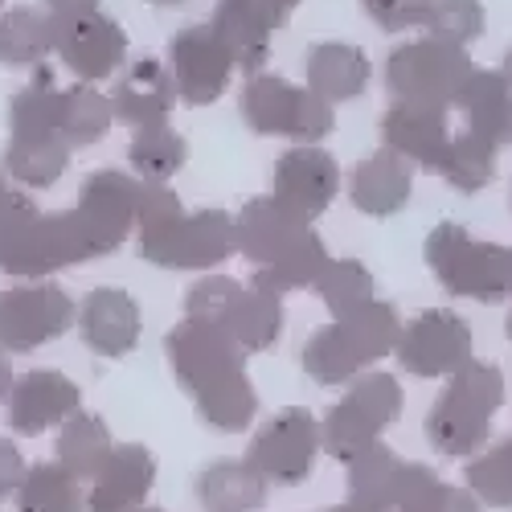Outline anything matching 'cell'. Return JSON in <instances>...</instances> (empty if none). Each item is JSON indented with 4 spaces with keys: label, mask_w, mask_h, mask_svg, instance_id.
Wrapping results in <instances>:
<instances>
[{
    "label": "cell",
    "mask_w": 512,
    "mask_h": 512,
    "mask_svg": "<svg viewBox=\"0 0 512 512\" xmlns=\"http://www.w3.org/2000/svg\"><path fill=\"white\" fill-rule=\"evenodd\" d=\"M140 259L168 271H201L230 259L238 250L234 218L226 209L185 213L181 197L168 185L144 181L140 189Z\"/></svg>",
    "instance_id": "obj_2"
},
{
    "label": "cell",
    "mask_w": 512,
    "mask_h": 512,
    "mask_svg": "<svg viewBox=\"0 0 512 512\" xmlns=\"http://www.w3.org/2000/svg\"><path fill=\"white\" fill-rule=\"evenodd\" d=\"M381 136L386 148L406 156L410 164L426 168V173H439L451 132H447V111L443 107H426V103H394L381 119Z\"/></svg>",
    "instance_id": "obj_22"
},
{
    "label": "cell",
    "mask_w": 512,
    "mask_h": 512,
    "mask_svg": "<svg viewBox=\"0 0 512 512\" xmlns=\"http://www.w3.org/2000/svg\"><path fill=\"white\" fill-rule=\"evenodd\" d=\"M324 512H365V508H357V504H336V508H324Z\"/></svg>",
    "instance_id": "obj_47"
},
{
    "label": "cell",
    "mask_w": 512,
    "mask_h": 512,
    "mask_svg": "<svg viewBox=\"0 0 512 512\" xmlns=\"http://www.w3.org/2000/svg\"><path fill=\"white\" fill-rule=\"evenodd\" d=\"M467 488L492 508H508L512 504V439L496 443L488 455L467 463Z\"/></svg>",
    "instance_id": "obj_41"
},
{
    "label": "cell",
    "mask_w": 512,
    "mask_h": 512,
    "mask_svg": "<svg viewBox=\"0 0 512 512\" xmlns=\"http://www.w3.org/2000/svg\"><path fill=\"white\" fill-rule=\"evenodd\" d=\"M13 140L5 148V173L29 189H50L70 164V144L62 136V91L50 66H33L29 82L9 103Z\"/></svg>",
    "instance_id": "obj_3"
},
{
    "label": "cell",
    "mask_w": 512,
    "mask_h": 512,
    "mask_svg": "<svg viewBox=\"0 0 512 512\" xmlns=\"http://www.w3.org/2000/svg\"><path fill=\"white\" fill-rule=\"evenodd\" d=\"M115 443L107 435L103 418L87 414V410H74L62 422V435H58V463H66L78 480H95L103 472V463L111 459Z\"/></svg>",
    "instance_id": "obj_32"
},
{
    "label": "cell",
    "mask_w": 512,
    "mask_h": 512,
    "mask_svg": "<svg viewBox=\"0 0 512 512\" xmlns=\"http://www.w3.org/2000/svg\"><path fill=\"white\" fill-rule=\"evenodd\" d=\"M336 189H340V168L316 144L291 148L275 164V197L283 205H291L295 213H304L308 222L320 218V213L332 205Z\"/></svg>",
    "instance_id": "obj_21"
},
{
    "label": "cell",
    "mask_w": 512,
    "mask_h": 512,
    "mask_svg": "<svg viewBox=\"0 0 512 512\" xmlns=\"http://www.w3.org/2000/svg\"><path fill=\"white\" fill-rule=\"evenodd\" d=\"M168 365H173L177 386L193 398L197 414L213 426V431H246L254 410H259V394H254L246 377V349L218 324H205L185 316L164 340Z\"/></svg>",
    "instance_id": "obj_1"
},
{
    "label": "cell",
    "mask_w": 512,
    "mask_h": 512,
    "mask_svg": "<svg viewBox=\"0 0 512 512\" xmlns=\"http://www.w3.org/2000/svg\"><path fill=\"white\" fill-rule=\"evenodd\" d=\"M402 414V386L390 373H365L357 377L349 394L324 414V451L340 463H353L365 447H373L386 426Z\"/></svg>",
    "instance_id": "obj_10"
},
{
    "label": "cell",
    "mask_w": 512,
    "mask_h": 512,
    "mask_svg": "<svg viewBox=\"0 0 512 512\" xmlns=\"http://www.w3.org/2000/svg\"><path fill=\"white\" fill-rule=\"evenodd\" d=\"M439 177H447V185H455L459 193H476V189H484V185L496 177V148H492L488 140H480L476 132L451 136Z\"/></svg>",
    "instance_id": "obj_38"
},
{
    "label": "cell",
    "mask_w": 512,
    "mask_h": 512,
    "mask_svg": "<svg viewBox=\"0 0 512 512\" xmlns=\"http://www.w3.org/2000/svg\"><path fill=\"white\" fill-rule=\"evenodd\" d=\"M402 320L398 308L386 300H373L353 316H340L324 332H316L304 345V373L316 386H345L349 377L369 369L386 353L398 349Z\"/></svg>",
    "instance_id": "obj_5"
},
{
    "label": "cell",
    "mask_w": 512,
    "mask_h": 512,
    "mask_svg": "<svg viewBox=\"0 0 512 512\" xmlns=\"http://www.w3.org/2000/svg\"><path fill=\"white\" fill-rule=\"evenodd\" d=\"M74 300L58 283H33L0 291V349L29 353L58 340L74 324Z\"/></svg>",
    "instance_id": "obj_13"
},
{
    "label": "cell",
    "mask_w": 512,
    "mask_h": 512,
    "mask_svg": "<svg viewBox=\"0 0 512 512\" xmlns=\"http://www.w3.org/2000/svg\"><path fill=\"white\" fill-rule=\"evenodd\" d=\"M54 54L82 78V82H99L111 78L127 54V33L119 21L103 13H82L54 21Z\"/></svg>",
    "instance_id": "obj_19"
},
{
    "label": "cell",
    "mask_w": 512,
    "mask_h": 512,
    "mask_svg": "<svg viewBox=\"0 0 512 512\" xmlns=\"http://www.w3.org/2000/svg\"><path fill=\"white\" fill-rule=\"evenodd\" d=\"M414 9V0H365V13L381 29H406V13Z\"/></svg>",
    "instance_id": "obj_43"
},
{
    "label": "cell",
    "mask_w": 512,
    "mask_h": 512,
    "mask_svg": "<svg viewBox=\"0 0 512 512\" xmlns=\"http://www.w3.org/2000/svg\"><path fill=\"white\" fill-rule=\"evenodd\" d=\"M197 500L205 512H259L267 504V476L254 463H209L197 476Z\"/></svg>",
    "instance_id": "obj_29"
},
{
    "label": "cell",
    "mask_w": 512,
    "mask_h": 512,
    "mask_svg": "<svg viewBox=\"0 0 512 512\" xmlns=\"http://www.w3.org/2000/svg\"><path fill=\"white\" fill-rule=\"evenodd\" d=\"M472 58L463 46L439 37H422L398 46L386 62V87L398 103H426V107H451L459 103L467 78H472Z\"/></svg>",
    "instance_id": "obj_9"
},
{
    "label": "cell",
    "mask_w": 512,
    "mask_h": 512,
    "mask_svg": "<svg viewBox=\"0 0 512 512\" xmlns=\"http://www.w3.org/2000/svg\"><path fill=\"white\" fill-rule=\"evenodd\" d=\"M504 78H508V82H512V50H508V54H504Z\"/></svg>",
    "instance_id": "obj_48"
},
{
    "label": "cell",
    "mask_w": 512,
    "mask_h": 512,
    "mask_svg": "<svg viewBox=\"0 0 512 512\" xmlns=\"http://www.w3.org/2000/svg\"><path fill=\"white\" fill-rule=\"evenodd\" d=\"M406 29H431V37L467 46L484 33V9L480 0H414L406 13Z\"/></svg>",
    "instance_id": "obj_34"
},
{
    "label": "cell",
    "mask_w": 512,
    "mask_h": 512,
    "mask_svg": "<svg viewBox=\"0 0 512 512\" xmlns=\"http://www.w3.org/2000/svg\"><path fill=\"white\" fill-rule=\"evenodd\" d=\"M320 447H324V431L316 426V414L304 406H291V410H279L250 439L246 463H254L275 484H304L316 467Z\"/></svg>",
    "instance_id": "obj_14"
},
{
    "label": "cell",
    "mask_w": 512,
    "mask_h": 512,
    "mask_svg": "<svg viewBox=\"0 0 512 512\" xmlns=\"http://www.w3.org/2000/svg\"><path fill=\"white\" fill-rule=\"evenodd\" d=\"M328 263H332V259H328L320 234H312L300 250H291L287 259H279V263H271V267H254V287L275 291V295L295 291V287H316V279L324 275Z\"/></svg>",
    "instance_id": "obj_39"
},
{
    "label": "cell",
    "mask_w": 512,
    "mask_h": 512,
    "mask_svg": "<svg viewBox=\"0 0 512 512\" xmlns=\"http://www.w3.org/2000/svg\"><path fill=\"white\" fill-rule=\"evenodd\" d=\"M234 234H238V250L246 254V263L271 267L287 259L291 250H300L316 230L304 213H295L279 197H254L234 218Z\"/></svg>",
    "instance_id": "obj_17"
},
{
    "label": "cell",
    "mask_w": 512,
    "mask_h": 512,
    "mask_svg": "<svg viewBox=\"0 0 512 512\" xmlns=\"http://www.w3.org/2000/svg\"><path fill=\"white\" fill-rule=\"evenodd\" d=\"M398 365L414 377H451L472 361V328L463 324V316L431 308L418 320L402 324L398 336Z\"/></svg>",
    "instance_id": "obj_15"
},
{
    "label": "cell",
    "mask_w": 512,
    "mask_h": 512,
    "mask_svg": "<svg viewBox=\"0 0 512 512\" xmlns=\"http://www.w3.org/2000/svg\"><path fill=\"white\" fill-rule=\"evenodd\" d=\"M410 185H414V164L390 148H381L353 168L349 197L361 213H369V218H390V213L406 209Z\"/></svg>",
    "instance_id": "obj_26"
},
{
    "label": "cell",
    "mask_w": 512,
    "mask_h": 512,
    "mask_svg": "<svg viewBox=\"0 0 512 512\" xmlns=\"http://www.w3.org/2000/svg\"><path fill=\"white\" fill-rule=\"evenodd\" d=\"M17 512H87V492L66 463H37L17 492Z\"/></svg>",
    "instance_id": "obj_33"
},
{
    "label": "cell",
    "mask_w": 512,
    "mask_h": 512,
    "mask_svg": "<svg viewBox=\"0 0 512 512\" xmlns=\"http://www.w3.org/2000/svg\"><path fill=\"white\" fill-rule=\"evenodd\" d=\"M398 512H480V504L472 492H459V488L443 484L426 463H406Z\"/></svg>",
    "instance_id": "obj_37"
},
{
    "label": "cell",
    "mask_w": 512,
    "mask_h": 512,
    "mask_svg": "<svg viewBox=\"0 0 512 512\" xmlns=\"http://www.w3.org/2000/svg\"><path fill=\"white\" fill-rule=\"evenodd\" d=\"M74 410H82L78 386L58 369H33L21 381H13L9 394V426L21 439L46 435L50 426H62Z\"/></svg>",
    "instance_id": "obj_20"
},
{
    "label": "cell",
    "mask_w": 512,
    "mask_h": 512,
    "mask_svg": "<svg viewBox=\"0 0 512 512\" xmlns=\"http://www.w3.org/2000/svg\"><path fill=\"white\" fill-rule=\"evenodd\" d=\"M316 291H320V300H324V308L340 320V316H353V312H361L365 304H373V275L361 267V263H353V259H336V263H328L324 267V275L316 279Z\"/></svg>",
    "instance_id": "obj_40"
},
{
    "label": "cell",
    "mask_w": 512,
    "mask_h": 512,
    "mask_svg": "<svg viewBox=\"0 0 512 512\" xmlns=\"http://www.w3.org/2000/svg\"><path fill=\"white\" fill-rule=\"evenodd\" d=\"M455 107L467 115V132H476L492 148L512 144V82L504 70H472Z\"/></svg>",
    "instance_id": "obj_27"
},
{
    "label": "cell",
    "mask_w": 512,
    "mask_h": 512,
    "mask_svg": "<svg viewBox=\"0 0 512 512\" xmlns=\"http://www.w3.org/2000/svg\"><path fill=\"white\" fill-rule=\"evenodd\" d=\"M242 119H246L250 132H259V136H291L300 144H316L336 127V115H332L328 99H320L316 91L291 87V82L279 78V74L246 78Z\"/></svg>",
    "instance_id": "obj_11"
},
{
    "label": "cell",
    "mask_w": 512,
    "mask_h": 512,
    "mask_svg": "<svg viewBox=\"0 0 512 512\" xmlns=\"http://www.w3.org/2000/svg\"><path fill=\"white\" fill-rule=\"evenodd\" d=\"M287 5L283 0H218L213 9V29L226 41V50L234 54V66L254 78L263 74L267 58H271V33L287 21Z\"/></svg>",
    "instance_id": "obj_18"
},
{
    "label": "cell",
    "mask_w": 512,
    "mask_h": 512,
    "mask_svg": "<svg viewBox=\"0 0 512 512\" xmlns=\"http://www.w3.org/2000/svg\"><path fill=\"white\" fill-rule=\"evenodd\" d=\"M13 197H17V193L9 189V181H5V173H0V209H5V205H9Z\"/></svg>",
    "instance_id": "obj_46"
},
{
    "label": "cell",
    "mask_w": 512,
    "mask_h": 512,
    "mask_svg": "<svg viewBox=\"0 0 512 512\" xmlns=\"http://www.w3.org/2000/svg\"><path fill=\"white\" fill-rule=\"evenodd\" d=\"M508 336H512V316H508Z\"/></svg>",
    "instance_id": "obj_52"
},
{
    "label": "cell",
    "mask_w": 512,
    "mask_h": 512,
    "mask_svg": "<svg viewBox=\"0 0 512 512\" xmlns=\"http://www.w3.org/2000/svg\"><path fill=\"white\" fill-rule=\"evenodd\" d=\"M13 394V369H9V361L0 357V402H5Z\"/></svg>",
    "instance_id": "obj_45"
},
{
    "label": "cell",
    "mask_w": 512,
    "mask_h": 512,
    "mask_svg": "<svg viewBox=\"0 0 512 512\" xmlns=\"http://www.w3.org/2000/svg\"><path fill=\"white\" fill-rule=\"evenodd\" d=\"M345 467H349V504H357L365 512H398V492H402L406 463L386 443L365 447Z\"/></svg>",
    "instance_id": "obj_30"
},
{
    "label": "cell",
    "mask_w": 512,
    "mask_h": 512,
    "mask_svg": "<svg viewBox=\"0 0 512 512\" xmlns=\"http://www.w3.org/2000/svg\"><path fill=\"white\" fill-rule=\"evenodd\" d=\"M177 78L168 74L156 58H140L132 62L111 91V111L119 123L132 127H148V123H164L168 111L177 107Z\"/></svg>",
    "instance_id": "obj_25"
},
{
    "label": "cell",
    "mask_w": 512,
    "mask_h": 512,
    "mask_svg": "<svg viewBox=\"0 0 512 512\" xmlns=\"http://www.w3.org/2000/svg\"><path fill=\"white\" fill-rule=\"evenodd\" d=\"M185 316L218 324L222 332H230L238 340L246 353L271 349L279 328H283V304H279L275 291H263L254 283L242 287L238 279H226V275L201 279L185 300Z\"/></svg>",
    "instance_id": "obj_8"
},
{
    "label": "cell",
    "mask_w": 512,
    "mask_h": 512,
    "mask_svg": "<svg viewBox=\"0 0 512 512\" xmlns=\"http://www.w3.org/2000/svg\"><path fill=\"white\" fill-rule=\"evenodd\" d=\"M78 332L87 340V349H95L99 357H123L140 340V308L127 291L99 287L78 308Z\"/></svg>",
    "instance_id": "obj_24"
},
{
    "label": "cell",
    "mask_w": 512,
    "mask_h": 512,
    "mask_svg": "<svg viewBox=\"0 0 512 512\" xmlns=\"http://www.w3.org/2000/svg\"><path fill=\"white\" fill-rule=\"evenodd\" d=\"M283 5H287V9H295V5H300V0H283Z\"/></svg>",
    "instance_id": "obj_50"
},
{
    "label": "cell",
    "mask_w": 512,
    "mask_h": 512,
    "mask_svg": "<svg viewBox=\"0 0 512 512\" xmlns=\"http://www.w3.org/2000/svg\"><path fill=\"white\" fill-rule=\"evenodd\" d=\"M46 9L54 21H66V17H82V13H99V0H46Z\"/></svg>",
    "instance_id": "obj_44"
},
{
    "label": "cell",
    "mask_w": 512,
    "mask_h": 512,
    "mask_svg": "<svg viewBox=\"0 0 512 512\" xmlns=\"http://www.w3.org/2000/svg\"><path fill=\"white\" fill-rule=\"evenodd\" d=\"M91 259L78 213H41L25 193L0 209V271L21 279H46L62 267Z\"/></svg>",
    "instance_id": "obj_4"
},
{
    "label": "cell",
    "mask_w": 512,
    "mask_h": 512,
    "mask_svg": "<svg viewBox=\"0 0 512 512\" xmlns=\"http://www.w3.org/2000/svg\"><path fill=\"white\" fill-rule=\"evenodd\" d=\"M369 87V58L345 41H320L308 50V91L328 103L357 99Z\"/></svg>",
    "instance_id": "obj_28"
},
{
    "label": "cell",
    "mask_w": 512,
    "mask_h": 512,
    "mask_svg": "<svg viewBox=\"0 0 512 512\" xmlns=\"http://www.w3.org/2000/svg\"><path fill=\"white\" fill-rule=\"evenodd\" d=\"M140 512H160V508H140Z\"/></svg>",
    "instance_id": "obj_51"
},
{
    "label": "cell",
    "mask_w": 512,
    "mask_h": 512,
    "mask_svg": "<svg viewBox=\"0 0 512 512\" xmlns=\"http://www.w3.org/2000/svg\"><path fill=\"white\" fill-rule=\"evenodd\" d=\"M54 54V17L41 9H9L0 17V66L21 70V66H46Z\"/></svg>",
    "instance_id": "obj_31"
},
{
    "label": "cell",
    "mask_w": 512,
    "mask_h": 512,
    "mask_svg": "<svg viewBox=\"0 0 512 512\" xmlns=\"http://www.w3.org/2000/svg\"><path fill=\"white\" fill-rule=\"evenodd\" d=\"M0 5H5V0H0Z\"/></svg>",
    "instance_id": "obj_53"
},
{
    "label": "cell",
    "mask_w": 512,
    "mask_h": 512,
    "mask_svg": "<svg viewBox=\"0 0 512 512\" xmlns=\"http://www.w3.org/2000/svg\"><path fill=\"white\" fill-rule=\"evenodd\" d=\"M115 111H111V99L91 91V82H78V87L62 91V136L70 148H87V144H99L107 136Z\"/></svg>",
    "instance_id": "obj_36"
},
{
    "label": "cell",
    "mask_w": 512,
    "mask_h": 512,
    "mask_svg": "<svg viewBox=\"0 0 512 512\" xmlns=\"http://www.w3.org/2000/svg\"><path fill=\"white\" fill-rule=\"evenodd\" d=\"M25 476H29V467H25L21 451L13 447V439L0 435V500L13 496V492H21Z\"/></svg>",
    "instance_id": "obj_42"
},
{
    "label": "cell",
    "mask_w": 512,
    "mask_h": 512,
    "mask_svg": "<svg viewBox=\"0 0 512 512\" xmlns=\"http://www.w3.org/2000/svg\"><path fill=\"white\" fill-rule=\"evenodd\" d=\"M426 263L451 295L500 304L512 295V246L476 242L459 222H443L426 238Z\"/></svg>",
    "instance_id": "obj_7"
},
{
    "label": "cell",
    "mask_w": 512,
    "mask_h": 512,
    "mask_svg": "<svg viewBox=\"0 0 512 512\" xmlns=\"http://www.w3.org/2000/svg\"><path fill=\"white\" fill-rule=\"evenodd\" d=\"M504 402V377L496 365L467 361L451 373L447 390L426 414V439L443 455H476L488 439L492 414Z\"/></svg>",
    "instance_id": "obj_6"
},
{
    "label": "cell",
    "mask_w": 512,
    "mask_h": 512,
    "mask_svg": "<svg viewBox=\"0 0 512 512\" xmlns=\"http://www.w3.org/2000/svg\"><path fill=\"white\" fill-rule=\"evenodd\" d=\"M140 181L119 173V168H99L82 181L78 189V226L87 234L91 259H103V254L119 250V242L132 234L136 218H140Z\"/></svg>",
    "instance_id": "obj_12"
},
{
    "label": "cell",
    "mask_w": 512,
    "mask_h": 512,
    "mask_svg": "<svg viewBox=\"0 0 512 512\" xmlns=\"http://www.w3.org/2000/svg\"><path fill=\"white\" fill-rule=\"evenodd\" d=\"M152 484H156L152 451L140 443H119L103 463V472L95 476L87 512H140Z\"/></svg>",
    "instance_id": "obj_23"
},
{
    "label": "cell",
    "mask_w": 512,
    "mask_h": 512,
    "mask_svg": "<svg viewBox=\"0 0 512 512\" xmlns=\"http://www.w3.org/2000/svg\"><path fill=\"white\" fill-rule=\"evenodd\" d=\"M185 156H189V144L168 123L136 127V140H132V148H127L132 168L144 181H152V185H164L168 177H177L185 168Z\"/></svg>",
    "instance_id": "obj_35"
},
{
    "label": "cell",
    "mask_w": 512,
    "mask_h": 512,
    "mask_svg": "<svg viewBox=\"0 0 512 512\" xmlns=\"http://www.w3.org/2000/svg\"><path fill=\"white\" fill-rule=\"evenodd\" d=\"M168 62H173V78H177V95L189 107H205L213 103L234 74V54L226 50V41L218 37L213 25H189L173 37L168 46Z\"/></svg>",
    "instance_id": "obj_16"
},
{
    "label": "cell",
    "mask_w": 512,
    "mask_h": 512,
    "mask_svg": "<svg viewBox=\"0 0 512 512\" xmlns=\"http://www.w3.org/2000/svg\"><path fill=\"white\" fill-rule=\"evenodd\" d=\"M148 5H185V0H148Z\"/></svg>",
    "instance_id": "obj_49"
}]
</instances>
